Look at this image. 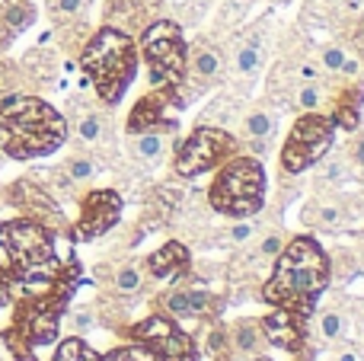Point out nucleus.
I'll list each match as a JSON object with an SVG mask.
<instances>
[{"label": "nucleus", "instance_id": "nucleus-1", "mask_svg": "<svg viewBox=\"0 0 364 361\" xmlns=\"http://www.w3.org/2000/svg\"><path fill=\"white\" fill-rule=\"evenodd\" d=\"M61 237L51 234L32 217L0 224V249L6 253V275H10V301L16 294H32L51 288L68 266L77 259L74 253H58Z\"/></svg>", "mask_w": 364, "mask_h": 361}, {"label": "nucleus", "instance_id": "nucleus-2", "mask_svg": "<svg viewBox=\"0 0 364 361\" xmlns=\"http://www.w3.org/2000/svg\"><path fill=\"white\" fill-rule=\"evenodd\" d=\"M329 275L333 272H329L326 249L314 237H294L278 253L275 272L262 285V301L310 320L316 311V301L329 288Z\"/></svg>", "mask_w": 364, "mask_h": 361}, {"label": "nucleus", "instance_id": "nucleus-3", "mask_svg": "<svg viewBox=\"0 0 364 361\" xmlns=\"http://www.w3.org/2000/svg\"><path fill=\"white\" fill-rule=\"evenodd\" d=\"M68 141V122L51 102L13 93L0 102V151L13 160L55 153Z\"/></svg>", "mask_w": 364, "mask_h": 361}, {"label": "nucleus", "instance_id": "nucleus-4", "mask_svg": "<svg viewBox=\"0 0 364 361\" xmlns=\"http://www.w3.org/2000/svg\"><path fill=\"white\" fill-rule=\"evenodd\" d=\"M138 58L141 55L134 36L102 26L80 48V70L106 106H119V99L138 74Z\"/></svg>", "mask_w": 364, "mask_h": 361}, {"label": "nucleus", "instance_id": "nucleus-5", "mask_svg": "<svg viewBox=\"0 0 364 361\" xmlns=\"http://www.w3.org/2000/svg\"><path fill=\"white\" fill-rule=\"evenodd\" d=\"M77 285H80V262H70L68 272L55 281L45 291H32V294H16L10 301L13 304V330L32 345V349H42L51 345L61 333V317L68 311L70 298H74Z\"/></svg>", "mask_w": 364, "mask_h": 361}, {"label": "nucleus", "instance_id": "nucleus-6", "mask_svg": "<svg viewBox=\"0 0 364 361\" xmlns=\"http://www.w3.org/2000/svg\"><path fill=\"white\" fill-rule=\"evenodd\" d=\"M208 202L218 215L227 217H252L262 211L265 205V170L256 157L246 153H233L230 160L218 166L211 189H208Z\"/></svg>", "mask_w": 364, "mask_h": 361}, {"label": "nucleus", "instance_id": "nucleus-7", "mask_svg": "<svg viewBox=\"0 0 364 361\" xmlns=\"http://www.w3.org/2000/svg\"><path fill=\"white\" fill-rule=\"evenodd\" d=\"M138 55L147 64L151 87H186L188 77V45L182 38L179 23L154 19L144 26L138 38Z\"/></svg>", "mask_w": 364, "mask_h": 361}, {"label": "nucleus", "instance_id": "nucleus-8", "mask_svg": "<svg viewBox=\"0 0 364 361\" xmlns=\"http://www.w3.org/2000/svg\"><path fill=\"white\" fill-rule=\"evenodd\" d=\"M233 153H240V141L233 138L230 131L211 128V125H198V128H192V134L176 147L173 170H176V176H182V179H195V176H201V173L218 170Z\"/></svg>", "mask_w": 364, "mask_h": 361}, {"label": "nucleus", "instance_id": "nucleus-9", "mask_svg": "<svg viewBox=\"0 0 364 361\" xmlns=\"http://www.w3.org/2000/svg\"><path fill=\"white\" fill-rule=\"evenodd\" d=\"M336 138V122L323 112H304L294 122L288 141L282 147V166L284 173H304L314 163H320L329 153Z\"/></svg>", "mask_w": 364, "mask_h": 361}, {"label": "nucleus", "instance_id": "nucleus-10", "mask_svg": "<svg viewBox=\"0 0 364 361\" xmlns=\"http://www.w3.org/2000/svg\"><path fill=\"white\" fill-rule=\"evenodd\" d=\"M128 336H132V343L147 345L160 361H201L195 339L182 330L179 320L166 317V313H151Z\"/></svg>", "mask_w": 364, "mask_h": 361}, {"label": "nucleus", "instance_id": "nucleus-11", "mask_svg": "<svg viewBox=\"0 0 364 361\" xmlns=\"http://www.w3.org/2000/svg\"><path fill=\"white\" fill-rule=\"evenodd\" d=\"M186 106L182 99V87H151V93L141 96L134 109L128 112V134H173L179 128L176 112Z\"/></svg>", "mask_w": 364, "mask_h": 361}, {"label": "nucleus", "instance_id": "nucleus-12", "mask_svg": "<svg viewBox=\"0 0 364 361\" xmlns=\"http://www.w3.org/2000/svg\"><path fill=\"white\" fill-rule=\"evenodd\" d=\"M122 217V195L115 189H96L80 198V217L70 224V243L100 240L102 234L119 224Z\"/></svg>", "mask_w": 364, "mask_h": 361}, {"label": "nucleus", "instance_id": "nucleus-13", "mask_svg": "<svg viewBox=\"0 0 364 361\" xmlns=\"http://www.w3.org/2000/svg\"><path fill=\"white\" fill-rule=\"evenodd\" d=\"M6 195L23 211V217H32V221H38L42 227H48L51 234H58V237H70V221L64 217L61 205H58L36 179H19V183H13Z\"/></svg>", "mask_w": 364, "mask_h": 361}, {"label": "nucleus", "instance_id": "nucleus-14", "mask_svg": "<svg viewBox=\"0 0 364 361\" xmlns=\"http://www.w3.org/2000/svg\"><path fill=\"white\" fill-rule=\"evenodd\" d=\"M160 307H164L160 313H166V317H173V320H186V317L211 320L214 313H220V301L198 285L176 288V291L164 294V298H160Z\"/></svg>", "mask_w": 364, "mask_h": 361}, {"label": "nucleus", "instance_id": "nucleus-15", "mask_svg": "<svg viewBox=\"0 0 364 361\" xmlns=\"http://www.w3.org/2000/svg\"><path fill=\"white\" fill-rule=\"evenodd\" d=\"M259 330H262V339H269L275 349L291 352V355L304 352V343H307V320L284 307H272V313L259 323Z\"/></svg>", "mask_w": 364, "mask_h": 361}, {"label": "nucleus", "instance_id": "nucleus-16", "mask_svg": "<svg viewBox=\"0 0 364 361\" xmlns=\"http://www.w3.org/2000/svg\"><path fill=\"white\" fill-rule=\"evenodd\" d=\"M160 6H164V0H109L106 26L134 36V32H144V26L157 19Z\"/></svg>", "mask_w": 364, "mask_h": 361}, {"label": "nucleus", "instance_id": "nucleus-17", "mask_svg": "<svg viewBox=\"0 0 364 361\" xmlns=\"http://www.w3.org/2000/svg\"><path fill=\"white\" fill-rule=\"evenodd\" d=\"M188 266H192V256H188L186 243H179V240L164 243L157 253L147 256V272H151V279H160V281H179V279H186Z\"/></svg>", "mask_w": 364, "mask_h": 361}, {"label": "nucleus", "instance_id": "nucleus-18", "mask_svg": "<svg viewBox=\"0 0 364 361\" xmlns=\"http://www.w3.org/2000/svg\"><path fill=\"white\" fill-rule=\"evenodd\" d=\"M361 106H364V83H352L339 93L336 99V109L329 119L336 122V128H346V131H355L361 125Z\"/></svg>", "mask_w": 364, "mask_h": 361}, {"label": "nucleus", "instance_id": "nucleus-19", "mask_svg": "<svg viewBox=\"0 0 364 361\" xmlns=\"http://www.w3.org/2000/svg\"><path fill=\"white\" fill-rule=\"evenodd\" d=\"M182 192L173 189V185H160V189L151 192V198H147L144 205V227H160V224H166L173 217V211H176Z\"/></svg>", "mask_w": 364, "mask_h": 361}, {"label": "nucleus", "instance_id": "nucleus-20", "mask_svg": "<svg viewBox=\"0 0 364 361\" xmlns=\"http://www.w3.org/2000/svg\"><path fill=\"white\" fill-rule=\"evenodd\" d=\"M0 361H38V358L36 349L13 326H6V330H0Z\"/></svg>", "mask_w": 364, "mask_h": 361}, {"label": "nucleus", "instance_id": "nucleus-21", "mask_svg": "<svg viewBox=\"0 0 364 361\" xmlns=\"http://www.w3.org/2000/svg\"><path fill=\"white\" fill-rule=\"evenodd\" d=\"M51 361H102V355L90 343L70 336V339H64V343L58 345V352H55V358Z\"/></svg>", "mask_w": 364, "mask_h": 361}, {"label": "nucleus", "instance_id": "nucleus-22", "mask_svg": "<svg viewBox=\"0 0 364 361\" xmlns=\"http://www.w3.org/2000/svg\"><path fill=\"white\" fill-rule=\"evenodd\" d=\"M32 19H36V10H32L26 0H13V4H6L4 26H6V32H10V36H19L26 26H32Z\"/></svg>", "mask_w": 364, "mask_h": 361}, {"label": "nucleus", "instance_id": "nucleus-23", "mask_svg": "<svg viewBox=\"0 0 364 361\" xmlns=\"http://www.w3.org/2000/svg\"><path fill=\"white\" fill-rule=\"evenodd\" d=\"M192 70H195V77H201V80H211V77H218V70H220L218 51H211V48H195V51H192Z\"/></svg>", "mask_w": 364, "mask_h": 361}, {"label": "nucleus", "instance_id": "nucleus-24", "mask_svg": "<svg viewBox=\"0 0 364 361\" xmlns=\"http://www.w3.org/2000/svg\"><path fill=\"white\" fill-rule=\"evenodd\" d=\"M102 361H160L157 355H154L147 345H141V343H128V345H119V349H112V352H106L102 355Z\"/></svg>", "mask_w": 364, "mask_h": 361}, {"label": "nucleus", "instance_id": "nucleus-25", "mask_svg": "<svg viewBox=\"0 0 364 361\" xmlns=\"http://www.w3.org/2000/svg\"><path fill=\"white\" fill-rule=\"evenodd\" d=\"M259 343H262V330H259L256 320H243V323H237V345L243 352H256Z\"/></svg>", "mask_w": 364, "mask_h": 361}, {"label": "nucleus", "instance_id": "nucleus-26", "mask_svg": "<svg viewBox=\"0 0 364 361\" xmlns=\"http://www.w3.org/2000/svg\"><path fill=\"white\" fill-rule=\"evenodd\" d=\"M134 138H138V147H134V153H138V157L154 160V157H160V153H164V134L147 131V134H134Z\"/></svg>", "mask_w": 364, "mask_h": 361}, {"label": "nucleus", "instance_id": "nucleus-27", "mask_svg": "<svg viewBox=\"0 0 364 361\" xmlns=\"http://www.w3.org/2000/svg\"><path fill=\"white\" fill-rule=\"evenodd\" d=\"M272 128H275V122L265 112H256L246 119V134H250V138H272Z\"/></svg>", "mask_w": 364, "mask_h": 361}, {"label": "nucleus", "instance_id": "nucleus-28", "mask_svg": "<svg viewBox=\"0 0 364 361\" xmlns=\"http://www.w3.org/2000/svg\"><path fill=\"white\" fill-rule=\"evenodd\" d=\"M93 176V160L87 157H74L68 163V179H74V183H83V179Z\"/></svg>", "mask_w": 364, "mask_h": 361}, {"label": "nucleus", "instance_id": "nucleus-29", "mask_svg": "<svg viewBox=\"0 0 364 361\" xmlns=\"http://www.w3.org/2000/svg\"><path fill=\"white\" fill-rule=\"evenodd\" d=\"M297 106H301L304 112H316V109H320V87L307 83V87L297 93Z\"/></svg>", "mask_w": 364, "mask_h": 361}, {"label": "nucleus", "instance_id": "nucleus-30", "mask_svg": "<svg viewBox=\"0 0 364 361\" xmlns=\"http://www.w3.org/2000/svg\"><path fill=\"white\" fill-rule=\"evenodd\" d=\"M115 288H119V291H125V294L138 291V288H141V272H138V269H122V272L115 275Z\"/></svg>", "mask_w": 364, "mask_h": 361}, {"label": "nucleus", "instance_id": "nucleus-31", "mask_svg": "<svg viewBox=\"0 0 364 361\" xmlns=\"http://www.w3.org/2000/svg\"><path fill=\"white\" fill-rule=\"evenodd\" d=\"M83 6H87V0H51V13H55V16H64V19L77 16Z\"/></svg>", "mask_w": 364, "mask_h": 361}, {"label": "nucleus", "instance_id": "nucleus-32", "mask_svg": "<svg viewBox=\"0 0 364 361\" xmlns=\"http://www.w3.org/2000/svg\"><path fill=\"white\" fill-rule=\"evenodd\" d=\"M256 64H259V48H256V45H243V48H240V55H237V68L243 70V74H252V70H256Z\"/></svg>", "mask_w": 364, "mask_h": 361}, {"label": "nucleus", "instance_id": "nucleus-33", "mask_svg": "<svg viewBox=\"0 0 364 361\" xmlns=\"http://www.w3.org/2000/svg\"><path fill=\"white\" fill-rule=\"evenodd\" d=\"M102 134V122L96 119V115H87V119L80 122V138L83 141H96Z\"/></svg>", "mask_w": 364, "mask_h": 361}, {"label": "nucleus", "instance_id": "nucleus-34", "mask_svg": "<svg viewBox=\"0 0 364 361\" xmlns=\"http://www.w3.org/2000/svg\"><path fill=\"white\" fill-rule=\"evenodd\" d=\"M323 64H326L329 70H342V64H346V51L342 48H326L323 51Z\"/></svg>", "mask_w": 364, "mask_h": 361}, {"label": "nucleus", "instance_id": "nucleus-35", "mask_svg": "<svg viewBox=\"0 0 364 361\" xmlns=\"http://www.w3.org/2000/svg\"><path fill=\"white\" fill-rule=\"evenodd\" d=\"M320 326H323V336H326V339L339 336V326H342L339 313H326V317H323V320H320Z\"/></svg>", "mask_w": 364, "mask_h": 361}, {"label": "nucleus", "instance_id": "nucleus-36", "mask_svg": "<svg viewBox=\"0 0 364 361\" xmlns=\"http://www.w3.org/2000/svg\"><path fill=\"white\" fill-rule=\"evenodd\" d=\"M6 304H10V275L0 266V307H6Z\"/></svg>", "mask_w": 364, "mask_h": 361}, {"label": "nucleus", "instance_id": "nucleus-37", "mask_svg": "<svg viewBox=\"0 0 364 361\" xmlns=\"http://www.w3.org/2000/svg\"><path fill=\"white\" fill-rule=\"evenodd\" d=\"M262 253L265 256H278L282 253V240H278V237H269V240L262 243Z\"/></svg>", "mask_w": 364, "mask_h": 361}, {"label": "nucleus", "instance_id": "nucleus-38", "mask_svg": "<svg viewBox=\"0 0 364 361\" xmlns=\"http://www.w3.org/2000/svg\"><path fill=\"white\" fill-rule=\"evenodd\" d=\"M355 48H358V55L364 58V16L358 19V26H355Z\"/></svg>", "mask_w": 364, "mask_h": 361}, {"label": "nucleus", "instance_id": "nucleus-39", "mask_svg": "<svg viewBox=\"0 0 364 361\" xmlns=\"http://www.w3.org/2000/svg\"><path fill=\"white\" fill-rule=\"evenodd\" d=\"M250 234H252V224H237V227L230 230V237H233V240H246V237H250Z\"/></svg>", "mask_w": 364, "mask_h": 361}, {"label": "nucleus", "instance_id": "nucleus-40", "mask_svg": "<svg viewBox=\"0 0 364 361\" xmlns=\"http://www.w3.org/2000/svg\"><path fill=\"white\" fill-rule=\"evenodd\" d=\"M301 77H304L307 83H314V80H316V68H314V64H304V68H301Z\"/></svg>", "mask_w": 364, "mask_h": 361}, {"label": "nucleus", "instance_id": "nucleus-41", "mask_svg": "<svg viewBox=\"0 0 364 361\" xmlns=\"http://www.w3.org/2000/svg\"><path fill=\"white\" fill-rule=\"evenodd\" d=\"M320 217H323L326 224H336V221H339V211H336V208H323Z\"/></svg>", "mask_w": 364, "mask_h": 361}, {"label": "nucleus", "instance_id": "nucleus-42", "mask_svg": "<svg viewBox=\"0 0 364 361\" xmlns=\"http://www.w3.org/2000/svg\"><path fill=\"white\" fill-rule=\"evenodd\" d=\"M342 74L355 77V74H358V61H352V58H346V64H342Z\"/></svg>", "mask_w": 364, "mask_h": 361}, {"label": "nucleus", "instance_id": "nucleus-43", "mask_svg": "<svg viewBox=\"0 0 364 361\" xmlns=\"http://www.w3.org/2000/svg\"><path fill=\"white\" fill-rule=\"evenodd\" d=\"M74 323H77V330H87V326L93 323V320H90V313H77V317H74Z\"/></svg>", "mask_w": 364, "mask_h": 361}, {"label": "nucleus", "instance_id": "nucleus-44", "mask_svg": "<svg viewBox=\"0 0 364 361\" xmlns=\"http://www.w3.org/2000/svg\"><path fill=\"white\" fill-rule=\"evenodd\" d=\"M355 153H358V160H361V163H364V138L358 141V151H355Z\"/></svg>", "mask_w": 364, "mask_h": 361}, {"label": "nucleus", "instance_id": "nucleus-45", "mask_svg": "<svg viewBox=\"0 0 364 361\" xmlns=\"http://www.w3.org/2000/svg\"><path fill=\"white\" fill-rule=\"evenodd\" d=\"M339 361H355V355H352V352H346V355H342Z\"/></svg>", "mask_w": 364, "mask_h": 361}, {"label": "nucleus", "instance_id": "nucleus-46", "mask_svg": "<svg viewBox=\"0 0 364 361\" xmlns=\"http://www.w3.org/2000/svg\"><path fill=\"white\" fill-rule=\"evenodd\" d=\"M252 361H272L269 355H256V358H252Z\"/></svg>", "mask_w": 364, "mask_h": 361}]
</instances>
